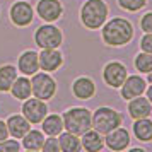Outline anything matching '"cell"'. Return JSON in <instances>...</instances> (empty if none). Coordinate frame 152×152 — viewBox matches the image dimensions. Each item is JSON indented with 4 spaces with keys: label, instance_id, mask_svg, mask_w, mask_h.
I'll use <instances>...</instances> for the list:
<instances>
[{
    "label": "cell",
    "instance_id": "cell-1",
    "mask_svg": "<svg viewBox=\"0 0 152 152\" xmlns=\"http://www.w3.org/2000/svg\"><path fill=\"white\" fill-rule=\"evenodd\" d=\"M133 36V28L128 21L125 19H113L103 28V39L110 46H121L132 39Z\"/></svg>",
    "mask_w": 152,
    "mask_h": 152
},
{
    "label": "cell",
    "instance_id": "cell-2",
    "mask_svg": "<svg viewBox=\"0 0 152 152\" xmlns=\"http://www.w3.org/2000/svg\"><path fill=\"white\" fill-rule=\"evenodd\" d=\"M63 120V128L74 135H82L84 132H87L92 126V115L86 108H72L65 111L62 116Z\"/></svg>",
    "mask_w": 152,
    "mask_h": 152
},
{
    "label": "cell",
    "instance_id": "cell-3",
    "mask_svg": "<svg viewBox=\"0 0 152 152\" xmlns=\"http://www.w3.org/2000/svg\"><path fill=\"white\" fill-rule=\"evenodd\" d=\"M108 17V7L103 0H87L80 9L82 24L89 29H99Z\"/></svg>",
    "mask_w": 152,
    "mask_h": 152
},
{
    "label": "cell",
    "instance_id": "cell-4",
    "mask_svg": "<svg viewBox=\"0 0 152 152\" xmlns=\"http://www.w3.org/2000/svg\"><path fill=\"white\" fill-rule=\"evenodd\" d=\"M121 125V116L120 113L111 108H99L92 116V126L99 133H108Z\"/></svg>",
    "mask_w": 152,
    "mask_h": 152
},
{
    "label": "cell",
    "instance_id": "cell-5",
    "mask_svg": "<svg viewBox=\"0 0 152 152\" xmlns=\"http://www.w3.org/2000/svg\"><path fill=\"white\" fill-rule=\"evenodd\" d=\"M31 91L34 92V97L46 101V99L53 97V94H55V91H56V84L45 72L43 74H34L33 80H31Z\"/></svg>",
    "mask_w": 152,
    "mask_h": 152
},
{
    "label": "cell",
    "instance_id": "cell-6",
    "mask_svg": "<svg viewBox=\"0 0 152 152\" xmlns=\"http://www.w3.org/2000/svg\"><path fill=\"white\" fill-rule=\"evenodd\" d=\"M34 41L39 48H58L62 45V33L55 26H41L36 31Z\"/></svg>",
    "mask_w": 152,
    "mask_h": 152
},
{
    "label": "cell",
    "instance_id": "cell-7",
    "mask_svg": "<svg viewBox=\"0 0 152 152\" xmlns=\"http://www.w3.org/2000/svg\"><path fill=\"white\" fill-rule=\"evenodd\" d=\"M46 113H48V108H46V104L43 99H24V104H22V115L26 116L29 123H39L43 118L46 116Z\"/></svg>",
    "mask_w": 152,
    "mask_h": 152
},
{
    "label": "cell",
    "instance_id": "cell-8",
    "mask_svg": "<svg viewBox=\"0 0 152 152\" xmlns=\"http://www.w3.org/2000/svg\"><path fill=\"white\" fill-rule=\"evenodd\" d=\"M103 77L110 87H121V84L126 79V67L120 62H111L104 67Z\"/></svg>",
    "mask_w": 152,
    "mask_h": 152
},
{
    "label": "cell",
    "instance_id": "cell-9",
    "mask_svg": "<svg viewBox=\"0 0 152 152\" xmlns=\"http://www.w3.org/2000/svg\"><path fill=\"white\" fill-rule=\"evenodd\" d=\"M10 19L15 26H28L33 22V7L28 2H15L10 7Z\"/></svg>",
    "mask_w": 152,
    "mask_h": 152
},
{
    "label": "cell",
    "instance_id": "cell-10",
    "mask_svg": "<svg viewBox=\"0 0 152 152\" xmlns=\"http://www.w3.org/2000/svg\"><path fill=\"white\" fill-rule=\"evenodd\" d=\"M36 9H38L39 17H41L43 21H48V22L56 21L63 12L62 4L58 0H39Z\"/></svg>",
    "mask_w": 152,
    "mask_h": 152
},
{
    "label": "cell",
    "instance_id": "cell-11",
    "mask_svg": "<svg viewBox=\"0 0 152 152\" xmlns=\"http://www.w3.org/2000/svg\"><path fill=\"white\" fill-rule=\"evenodd\" d=\"M38 62H39V67L45 72H53L62 65L63 58L62 53L56 51L55 48H43V51L38 55Z\"/></svg>",
    "mask_w": 152,
    "mask_h": 152
},
{
    "label": "cell",
    "instance_id": "cell-12",
    "mask_svg": "<svg viewBox=\"0 0 152 152\" xmlns=\"http://www.w3.org/2000/svg\"><path fill=\"white\" fill-rule=\"evenodd\" d=\"M144 91H145V80L140 79L138 75L126 77L125 82L121 84V96L125 99H132V97L142 96Z\"/></svg>",
    "mask_w": 152,
    "mask_h": 152
},
{
    "label": "cell",
    "instance_id": "cell-13",
    "mask_svg": "<svg viewBox=\"0 0 152 152\" xmlns=\"http://www.w3.org/2000/svg\"><path fill=\"white\" fill-rule=\"evenodd\" d=\"M130 144V135L125 128H115L106 133V145L111 151H123Z\"/></svg>",
    "mask_w": 152,
    "mask_h": 152
},
{
    "label": "cell",
    "instance_id": "cell-14",
    "mask_svg": "<svg viewBox=\"0 0 152 152\" xmlns=\"http://www.w3.org/2000/svg\"><path fill=\"white\" fill-rule=\"evenodd\" d=\"M5 123H7L9 133L14 138H22L29 132V128H31V125H29V121L26 120V116H21V115H12V116H9V120Z\"/></svg>",
    "mask_w": 152,
    "mask_h": 152
},
{
    "label": "cell",
    "instance_id": "cell-15",
    "mask_svg": "<svg viewBox=\"0 0 152 152\" xmlns=\"http://www.w3.org/2000/svg\"><path fill=\"white\" fill-rule=\"evenodd\" d=\"M128 113H130L132 118H147L149 115L152 113V108H151V101L145 99L142 96H137V97H132L130 104H128Z\"/></svg>",
    "mask_w": 152,
    "mask_h": 152
},
{
    "label": "cell",
    "instance_id": "cell-16",
    "mask_svg": "<svg viewBox=\"0 0 152 152\" xmlns=\"http://www.w3.org/2000/svg\"><path fill=\"white\" fill-rule=\"evenodd\" d=\"M39 69V62H38V53L33 50L24 51L19 56V70L24 75H34Z\"/></svg>",
    "mask_w": 152,
    "mask_h": 152
},
{
    "label": "cell",
    "instance_id": "cell-17",
    "mask_svg": "<svg viewBox=\"0 0 152 152\" xmlns=\"http://www.w3.org/2000/svg\"><path fill=\"white\" fill-rule=\"evenodd\" d=\"M72 91L79 99H91L96 92V86L89 77H79L72 86Z\"/></svg>",
    "mask_w": 152,
    "mask_h": 152
},
{
    "label": "cell",
    "instance_id": "cell-18",
    "mask_svg": "<svg viewBox=\"0 0 152 152\" xmlns=\"http://www.w3.org/2000/svg\"><path fill=\"white\" fill-rule=\"evenodd\" d=\"M103 138H101V133L96 130H87L82 133V147L86 151H91V152H96V151H101L103 149Z\"/></svg>",
    "mask_w": 152,
    "mask_h": 152
},
{
    "label": "cell",
    "instance_id": "cell-19",
    "mask_svg": "<svg viewBox=\"0 0 152 152\" xmlns=\"http://www.w3.org/2000/svg\"><path fill=\"white\" fill-rule=\"evenodd\" d=\"M10 91H12V96L14 97L24 101V99H28L31 96V80H28L26 77H15Z\"/></svg>",
    "mask_w": 152,
    "mask_h": 152
},
{
    "label": "cell",
    "instance_id": "cell-20",
    "mask_svg": "<svg viewBox=\"0 0 152 152\" xmlns=\"http://www.w3.org/2000/svg\"><path fill=\"white\" fill-rule=\"evenodd\" d=\"M43 121V132L45 133H48V135H58V133H62L63 130V120L62 116H58V115H50V116H45L41 120Z\"/></svg>",
    "mask_w": 152,
    "mask_h": 152
},
{
    "label": "cell",
    "instance_id": "cell-21",
    "mask_svg": "<svg viewBox=\"0 0 152 152\" xmlns=\"http://www.w3.org/2000/svg\"><path fill=\"white\" fill-rule=\"evenodd\" d=\"M133 132H135L138 140L149 142L152 138V121L147 120V118H138L137 121L133 123Z\"/></svg>",
    "mask_w": 152,
    "mask_h": 152
},
{
    "label": "cell",
    "instance_id": "cell-22",
    "mask_svg": "<svg viewBox=\"0 0 152 152\" xmlns=\"http://www.w3.org/2000/svg\"><path fill=\"white\" fill-rule=\"evenodd\" d=\"M15 77H17V70L12 65H4L0 67V91L2 92H7L10 91L12 84H14Z\"/></svg>",
    "mask_w": 152,
    "mask_h": 152
},
{
    "label": "cell",
    "instance_id": "cell-23",
    "mask_svg": "<svg viewBox=\"0 0 152 152\" xmlns=\"http://www.w3.org/2000/svg\"><path fill=\"white\" fill-rule=\"evenodd\" d=\"M22 138H24V147L28 151H39L43 147V142H45L43 133L38 130H29Z\"/></svg>",
    "mask_w": 152,
    "mask_h": 152
},
{
    "label": "cell",
    "instance_id": "cell-24",
    "mask_svg": "<svg viewBox=\"0 0 152 152\" xmlns=\"http://www.w3.org/2000/svg\"><path fill=\"white\" fill-rule=\"evenodd\" d=\"M58 144H60V151H65V152H77L80 149V142H79L77 135L70 133V132H65V133L60 135Z\"/></svg>",
    "mask_w": 152,
    "mask_h": 152
},
{
    "label": "cell",
    "instance_id": "cell-25",
    "mask_svg": "<svg viewBox=\"0 0 152 152\" xmlns=\"http://www.w3.org/2000/svg\"><path fill=\"white\" fill-rule=\"evenodd\" d=\"M135 67H137V70H140L142 74H149L152 70V53H147V51L140 53V55L135 58Z\"/></svg>",
    "mask_w": 152,
    "mask_h": 152
},
{
    "label": "cell",
    "instance_id": "cell-26",
    "mask_svg": "<svg viewBox=\"0 0 152 152\" xmlns=\"http://www.w3.org/2000/svg\"><path fill=\"white\" fill-rule=\"evenodd\" d=\"M118 2L123 9L132 10V12H135V10H138L145 5V0H118Z\"/></svg>",
    "mask_w": 152,
    "mask_h": 152
},
{
    "label": "cell",
    "instance_id": "cell-27",
    "mask_svg": "<svg viewBox=\"0 0 152 152\" xmlns=\"http://www.w3.org/2000/svg\"><path fill=\"white\" fill-rule=\"evenodd\" d=\"M21 149V145L17 140H12V138H5V140H2L0 142V151L4 152H17Z\"/></svg>",
    "mask_w": 152,
    "mask_h": 152
},
{
    "label": "cell",
    "instance_id": "cell-28",
    "mask_svg": "<svg viewBox=\"0 0 152 152\" xmlns=\"http://www.w3.org/2000/svg\"><path fill=\"white\" fill-rule=\"evenodd\" d=\"M45 152H58L60 151V144H58V138H53V135H51V138H48V140H45L43 142V147H41Z\"/></svg>",
    "mask_w": 152,
    "mask_h": 152
},
{
    "label": "cell",
    "instance_id": "cell-29",
    "mask_svg": "<svg viewBox=\"0 0 152 152\" xmlns=\"http://www.w3.org/2000/svg\"><path fill=\"white\" fill-rule=\"evenodd\" d=\"M140 46H142V50H144V51L152 53V33H147V34L140 39Z\"/></svg>",
    "mask_w": 152,
    "mask_h": 152
},
{
    "label": "cell",
    "instance_id": "cell-30",
    "mask_svg": "<svg viewBox=\"0 0 152 152\" xmlns=\"http://www.w3.org/2000/svg\"><path fill=\"white\" fill-rule=\"evenodd\" d=\"M140 26H142V31L145 33H152V12L145 14L140 21Z\"/></svg>",
    "mask_w": 152,
    "mask_h": 152
},
{
    "label": "cell",
    "instance_id": "cell-31",
    "mask_svg": "<svg viewBox=\"0 0 152 152\" xmlns=\"http://www.w3.org/2000/svg\"><path fill=\"white\" fill-rule=\"evenodd\" d=\"M9 137V130H7V123L5 121H2L0 120V142L2 140H5Z\"/></svg>",
    "mask_w": 152,
    "mask_h": 152
},
{
    "label": "cell",
    "instance_id": "cell-32",
    "mask_svg": "<svg viewBox=\"0 0 152 152\" xmlns=\"http://www.w3.org/2000/svg\"><path fill=\"white\" fill-rule=\"evenodd\" d=\"M147 97H149V101L152 103V86L149 87V89H147Z\"/></svg>",
    "mask_w": 152,
    "mask_h": 152
},
{
    "label": "cell",
    "instance_id": "cell-33",
    "mask_svg": "<svg viewBox=\"0 0 152 152\" xmlns=\"http://www.w3.org/2000/svg\"><path fill=\"white\" fill-rule=\"evenodd\" d=\"M149 82L152 84V70H151V72H149Z\"/></svg>",
    "mask_w": 152,
    "mask_h": 152
}]
</instances>
